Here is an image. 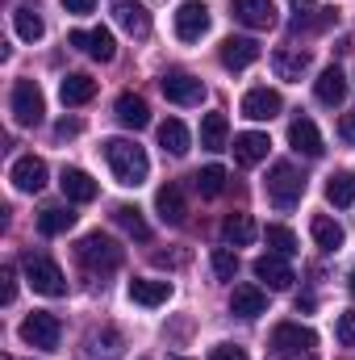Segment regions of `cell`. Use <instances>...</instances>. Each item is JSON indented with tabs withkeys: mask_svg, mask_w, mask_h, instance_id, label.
<instances>
[{
	"mask_svg": "<svg viewBox=\"0 0 355 360\" xmlns=\"http://www.w3.org/2000/svg\"><path fill=\"white\" fill-rule=\"evenodd\" d=\"M100 151H105V160H109V168H113L117 184L138 188L142 180L151 176V160H147V151H142L138 143H130V139H105Z\"/></svg>",
	"mask_w": 355,
	"mask_h": 360,
	"instance_id": "cell-1",
	"label": "cell"
},
{
	"mask_svg": "<svg viewBox=\"0 0 355 360\" xmlns=\"http://www.w3.org/2000/svg\"><path fill=\"white\" fill-rule=\"evenodd\" d=\"M21 269H25V281L34 285V293H42V297H63V293H67V276H63V269H59L51 256L29 252V256L21 260Z\"/></svg>",
	"mask_w": 355,
	"mask_h": 360,
	"instance_id": "cell-2",
	"label": "cell"
},
{
	"mask_svg": "<svg viewBox=\"0 0 355 360\" xmlns=\"http://www.w3.org/2000/svg\"><path fill=\"white\" fill-rule=\"evenodd\" d=\"M301 193H305V176H301L288 160L272 164V172H267V201H272L276 210H293V205L301 201Z\"/></svg>",
	"mask_w": 355,
	"mask_h": 360,
	"instance_id": "cell-3",
	"label": "cell"
},
{
	"mask_svg": "<svg viewBox=\"0 0 355 360\" xmlns=\"http://www.w3.org/2000/svg\"><path fill=\"white\" fill-rule=\"evenodd\" d=\"M76 256H80V264L92 272H113L121 269V248L109 239V235H100V231H92L80 239V248H76Z\"/></svg>",
	"mask_w": 355,
	"mask_h": 360,
	"instance_id": "cell-4",
	"label": "cell"
},
{
	"mask_svg": "<svg viewBox=\"0 0 355 360\" xmlns=\"http://www.w3.org/2000/svg\"><path fill=\"white\" fill-rule=\"evenodd\" d=\"M46 113V96L34 80H17L13 84V122L17 126H38Z\"/></svg>",
	"mask_w": 355,
	"mask_h": 360,
	"instance_id": "cell-5",
	"label": "cell"
},
{
	"mask_svg": "<svg viewBox=\"0 0 355 360\" xmlns=\"http://www.w3.org/2000/svg\"><path fill=\"white\" fill-rule=\"evenodd\" d=\"M59 335H63V327H59V319L46 314V310H34V314L21 323V340H25L29 348L55 352V348H59Z\"/></svg>",
	"mask_w": 355,
	"mask_h": 360,
	"instance_id": "cell-6",
	"label": "cell"
},
{
	"mask_svg": "<svg viewBox=\"0 0 355 360\" xmlns=\"http://www.w3.org/2000/svg\"><path fill=\"white\" fill-rule=\"evenodd\" d=\"M205 34H209V4L184 0L176 8V38L180 42H201Z\"/></svg>",
	"mask_w": 355,
	"mask_h": 360,
	"instance_id": "cell-7",
	"label": "cell"
},
{
	"mask_svg": "<svg viewBox=\"0 0 355 360\" xmlns=\"http://www.w3.org/2000/svg\"><path fill=\"white\" fill-rule=\"evenodd\" d=\"M159 89H163V96H168L172 105H201V101H205V84H201L196 76H188V72H168V76L159 80Z\"/></svg>",
	"mask_w": 355,
	"mask_h": 360,
	"instance_id": "cell-8",
	"label": "cell"
},
{
	"mask_svg": "<svg viewBox=\"0 0 355 360\" xmlns=\"http://www.w3.org/2000/svg\"><path fill=\"white\" fill-rule=\"evenodd\" d=\"M109 4H113L117 25H121L130 38H147V34H151V13H147L142 0H109Z\"/></svg>",
	"mask_w": 355,
	"mask_h": 360,
	"instance_id": "cell-9",
	"label": "cell"
},
{
	"mask_svg": "<svg viewBox=\"0 0 355 360\" xmlns=\"http://www.w3.org/2000/svg\"><path fill=\"white\" fill-rule=\"evenodd\" d=\"M217 59H222L226 72H247L260 59V42L255 38H226L222 51H217Z\"/></svg>",
	"mask_w": 355,
	"mask_h": 360,
	"instance_id": "cell-10",
	"label": "cell"
},
{
	"mask_svg": "<svg viewBox=\"0 0 355 360\" xmlns=\"http://www.w3.org/2000/svg\"><path fill=\"white\" fill-rule=\"evenodd\" d=\"M272 348L276 352H314L318 348V335L309 327H301V323H280L272 331Z\"/></svg>",
	"mask_w": 355,
	"mask_h": 360,
	"instance_id": "cell-11",
	"label": "cell"
},
{
	"mask_svg": "<svg viewBox=\"0 0 355 360\" xmlns=\"http://www.w3.org/2000/svg\"><path fill=\"white\" fill-rule=\"evenodd\" d=\"M309 63H314V55L301 51V46H280V51H272V72H276L280 80H301V76L309 72Z\"/></svg>",
	"mask_w": 355,
	"mask_h": 360,
	"instance_id": "cell-12",
	"label": "cell"
},
{
	"mask_svg": "<svg viewBox=\"0 0 355 360\" xmlns=\"http://www.w3.org/2000/svg\"><path fill=\"white\" fill-rule=\"evenodd\" d=\"M230 13H234V21H243L247 30H272V25H276V4H272V0H234Z\"/></svg>",
	"mask_w": 355,
	"mask_h": 360,
	"instance_id": "cell-13",
	"label": "cell"
},
{
	"mask_svg": "<svg viewBox=\"0 0 355 360\" xmlns=\"http://www.w3.org/2000/svg\"><path fill=\"white\" fill-rule=\"evenodd\" d=\"M243 117H251V122H272L280 109H284V101H280V92L276 89H251L243 96Z\"/></svg>",
	"mask_w": 355,
	"mask_h": 360,
	"instance_id": "cell-14",
	"label": "cell"
},
{
	"mask_svg": "<svg viewBox=\"0 0 355 360\" xmlns=\"http://www.w3.org/2000/svg\"><path fill=\"white\" fill-rule=\"evenodd\" d=\"M8 180H13V188H17V193H38V188L46 184V164H42L38 155H21V160L13 164Z\"/></svg>",
	"mask_w": 355,
	"mask_h": 360,
	"instance_id": "cell-15",
	"label": "cell"
},
{
	"mask_svg": "<svg viewBox=\"0 0 355 360\" xmlns=\"http://www.w3.org/2000/svg\"><path fill=\"white\" fill-rule=\"evenodd\" d=\"M72 46L88 51L92 59H100V63H109V59L117 55V46H113V34H109L105 25H96V30H76V34H72Z\"/></svg>",
	"mask_w": 355,
	"mask_h": 360,
	"instance_id": "cell-16",
	"label": "cell"
},
{
	"mask_svg": "<svg viewBox=\"0 0 355 360\" xmlns=\"http://www.w3.org/2000/svg\"><path fill=\"white\" fill-rule=\"evenodd\" d=\"M267 134L260 130H247V134H234V164L239 168H255V164H264L267 160Z\"/></svg>",
	"mask_w": 355,
	"mask_h": 360,
	"instance_id": "cell-17",
	"label": "cell"
},
{
	"mask_svg": "<svg viewBox=\"0 0 355 360\" xmlns=\"http://www.w3.org/2000/svg\"><path fill=\"white\" fill-rule=\"evenodd\" d=\"M59 188H63V197L67 201H76V205H84V201H96V193H100V184L84 172V168H63V176H59Z\"/></svg>",
	"mask_w": 355,
	"mask_h": 360,
	"instance_id": "cell-18",
	"label": "cell"
},
{
	"mask_svg": "<svg viewBox=\"0 0 355 360\" xmlns=\"http://www.w3.org/2000/svg\"><path fill=\"white\" fill-rule=\"evenodd\" d=\"M255 276L264 281L267 289H276V293H280V289H288V285L297 281L293 269H288V260H284V256H276V252H267V256L255 260Z\"/></svg>",
	"mask_w": 355,
	"mask_h": 360,
	"instance_id": "cell-19",
	"label": "cell"
},
{
	"mask_svg": "<svg viewBox=\"0 0 355 360\" xmlns=\"http://www.w3.org/2000/svg\"><path fill=\"white\" fill-rule=\"evenodd\" d=\"M267 310V293L260 285H234V293H230V314H239V319H260Z\"/></svg>",
	"mask_w": 355,
	"mask_h": 360,
	"instance_id": "cell-20",
	"label": "cell"
},
{
	"mask_svg": "<svg viewBox=\"0 0 355 360\" xmlns=\"http://www.w3.org/2000/svg\"><path fill=\"white\" fill-rule=\"evenodd\" d=\"M309 235H314V243H318L322 252H339V248L347 243V231H343L330 214H314V218H309Z\"/></svg>",
	"mask_w": 355,
	"mask_h": 360,
	"instance_id": "cell-21",
	"label": "cell"
},
{
	"mask_svg": "<svg viewBox=\"0 0 355 360\" xmlns=\"http://www.w3.org/2000/svg\"><path fill=\"white\" fill-rule=\"evenodd\" d=\"M288 143L301 151V155H309V160H318L326 147H322V134H318V126L309 122V117H297L293 126H288Z\"/></svg>",
	"mask_w": 355,
	"mask_h": 360,
	"instance_id": "cell-22",
	"label": "cell"
},
{
	"mask_svg": "<svg viewBox=\"0 0 355 360\" xmlns=\"http://www.w3.org/2000/svg\"><path fill=\"white\" fill-rule=\"evenodd\" d=\"M130 297L138 306H163L172 297V281H155V276H134L130 281Z\"/></svg>",
	"mask_w": 355,
	"mask_h": 360,
	"instance_id": "cell-23",
	"label": "cell"
},
{
	"mask_svg": "<svg viewBox=\"0 0 355 360\" xmlns=\"http://www.w3.org/2000/svg\"><path fill=\"white\" fill-rule=\"evenodd\" d=\"M155 210H159V218H163L168 226H180V222L188 218V205H184L180 184H163V188L155 193Z\"/></svg>",
	"mask_w": 355,
	"mask_h": 360,
	"instance_id": "cell-24",
	"label": "cell"
},
{
	"mask_svg": "<svg viewBox=\"0 0 355 360\" xmlns=\"http://www.w3.org/2000/svg\"><path fill=\"white\" fill-rule=\"evenodd\" d=\"M314 96H318L322 105H343V101H347V76H343L339 68H326V72L314 80Z\"/></svg>",
	"mask_w": 355,
	"mask_h": 360,
	"instance_id": "cell-25",
	"label": "cell"
},
{
	"mask_svg": "<svg viewBox=\"0 0 355 360\" xmlns=\"http://www.w3.org/2000/svg\"><path fill=\"white\" fill-rule=\"evenodd\" d=\"M113 109H117V122H121V126H130V130H142V126L151 122L147 101H142V96H134V92H121Z\"/></svg>",
	"mask_w": 355,
	"mask_h": 360,
	"instance_id": "cell-26",
	"label": "cell"
},
{
	"mask_svg": "<svg viewBox=\"0 0 355 360\" xmlns=\"http://www.w3.org/2000/svg\"><path fill=\"white\" fill-rule=\"evenodd\" d=\"M159 147H163L168 155H188L192 134H188V126H184L180 117H168V122L159 126Z\"/></svg>",
	"mask_w": 355,
	"mask_h": 360,
	"instance_id": "cell-27",
	"label": "cell"
},
{
	"mask_svg": "<svg viewBox=\"0 0 355 360\" xmlns=\"http://www.w3.org/2000/svg\"><path fill=\"white\" fill-rule=\"evenodd\" d=\"M230 143V122H226V113H205V122H201V147L205 151H222Z\"/></svg>",
	"mask_w": 355,
	"mask_h": 360,
	"instance_id": "cell-28",
	"label": "cell"
},
{
	"mask_svg": "<svg viewBox=\"0 0 355 360\" xmlns=\"http://www.w3.org/2000/svg\"><path fill=\"white\" fill-rule=\"evenodd\" d=\"M72 226H76V210L72 205H46L38 214V231L42 235H67Z\"/></svg>",
	"mask_w": 355,
	"mask_h": 360,
	"instance_id": "cell-29",
	"label": "cell"
},
{
	"mask_svg": "<svg viewBox=\"0 0 355 360\" xmlns=\"http://www.w3.org/2000/svg\"><path fill=\"white\" fill-rule=\"evenodd\" d=\"M255 235H260V231H255L251 214H230V218L222 222V239H226L230 248H247V243H251Z\"/></svg>",
	"mask_w": 355,
	"mask_h": 360,
	"instance_id": "cell-30",
	"label": "cell"
},
{
	"mask_svg": "<svg viewBox=\"0 0 355 360\" xmlns=\"http://www.w3.org/2000/svg\"><path fill=\"white\" fill-rule=\"evenodd\" d=\"M59 96H63V105H88L92 96H96V80L88 76H63V84H59Z\"/></svg>",
	"mask_w": 355,
	"mask_h": 360,
	"instance_id": "cell-31",
	"label": "cell"
},
{
	"mask_svg": "<svg viewBox=\"0 0 355 360\" xmlns=\"http://www.w3.org/2000/svg\"><path fill=\"white\" fill-rule=\"evenodd\" d=\"M326 201L330 205H339V210H347V205H355V172H335V176L326 180Z\"/></svg>",
	"mask_w": 355,
	"mask_h": 360,
	"instance_id": "cell-32",
	"label": "cell"
},
{
	"mask_svg": "<svg viewBox=\"0 0 355 360\" xmlns=\"http://www.w3.org/2000/svg\"><path fill=\"white\" fill-rule=\"evenodd\" d=\"M13 30H17V38H21V42H38V38L46 34V25H42L38 8H29V4H21V8L13 13Z\"/></svg>",
	"mask_w": 355,
	"mask_h": 360,
	"instance_id": "cell-33",
	"label": "cell"
},
{
	"mask_svg": "<svg viewBox=\"0 0 355 360\" xmlns=\"http://www.w3.org/2000/svg\"><path fill=\"white\" fill-rule=\"evenodd\" d=\"M113 218H117V226H121L126 235H134L138 243H147V239H151V226H147V218H142V210H138V205H117V210H113Z\"/></svg>",
	"mask_w": 355,
	"mask_h": 360,
	"instance_id": "cell-34",
	"label": "cell"
},
{
	"mask_svg": "<svg viewBox=\"0 0 355 360\" xmlns=\"http://www.w3.org/2000/svg\"><path fill=\"white\" fill-rule=\"evenodd\" d=\"M264 243H267V252H276V256H284V260L297 256V235H293L288 226H267Z\"/></svg>",
	"mask_w": 355,
	"mask_h": 360,
	"instance_id": "cell-35",
	"label": "cell"
},
{
	"mask_svg": "<svg viewBox=\"0 0 355 360\" xmlns=\"http://www.w3.org/2000/svg\"><path fill=\"white\" fill-rule=\"evenodd\" d=\"M192 180H196L201 197H217V193L226 188V168H222V164H209V168H201Z\"/></svg>",
	"mask_w": 355,
	"mask_h": 360,
	"instance_id": "cell-36",
	"label": "cell"
},
{
	"mask_svg": "<svg viewBox=\"0 0 355 360\" xmlns=\"http://www.w3.org/2000/svg\"><path fill=\"white\" fill-rule=\"evenodd\" d=\"M88 352L96 360H113L117 352H121V335L117 331H105V335H92L88 340Z\"/></svg>",
	"mask_w": 355,
	"mask_h": 360,
	"instance_id": "cell-37",
	"label": "cell"
},
{
	"mask_svg": "<svg viewBox=\"0 0 355 360\" xmlns=\"http://www.w3.org/2000/svg\"><path fill=\"white\" fill-rule=\"evenodd\" d=\"M234 272H239V256L230 248H217L213 252V276L217 281H234Z\"/></svg>",
	"mask_w": 355,
	"mask_h": 360,
	"instance_id": "cell-38",
	"label": "cell"
},
{
	"mask_svg": "<svg viewBox=\"0 0 355 360\" xmlns=\"http://www.w3.org/2000/svg\"><path fill=\"white\" fill-rule=\"evenodd\" d=\"M335 335H339V344H343V348H355V310H347V314L339 319Z\"/></svg>",
	"mask_w": 355,
	"mask_h": 360,
	"instance_id": "cell-39",
	"label": "cell"
},
{
	"mask_svg": "<svg viewBox=\"0 0 355 360\" xmlns=\"http://www.w3.org/2000/svg\"><path fill=\"white\" fill-rule=\"evenodd\" d=\"M0 281H4V289H0V302L8 306V302L17 297V272H13V269H4V272H0Z\"/></svg>",
	"mask_w": 355,
	"mask_h": 360,
	"instance_id": "cell-40",
	"label": "cell"
},
{
	"mask_svg": "<svg viewBox=\"0 0 355 360\" xmlns=\"http://www.w3.org/2000/svg\"><path fill=\"white\" fill-rule=\"evenodd\" d=\"M80 130H84V122H80V117H63V122L55 126V134H59V139H76Z\"/></svg>",
	"mask_w": 355,
	"mask_h": 360,
	"instance_id": "cell-41",
	"label": "cell"
},
{
	"mask_svg": "<svg viewBox=\"0 0 355 360\" xmlns=\"http://www.w3.org/2000/svg\"><path fill=\"white\" fill-rule=\"evenodd\" d=\"M209 360H247V352H243V348H234V344H217Z\"/></svg>",
	"mask_w": 355,
	"mask_h": 360,
	"instance_id": "cell-42",
	"label": "cell"
},
{
	"mask_svg": "<svg viewBox=\"0 0 355 360\" xmlns=\"http://www.w3.org/2000/svg\"><path fill=\"white\" fill-rule=\"evenodd\" d=\"M288 8L297 13V21H305L309 13H318V0H288Z\"/></svg>",
	"mask_w": 355,
	"mask_h": 360,
	"instance_id": "cell-43",
	"label": "cell"
},
{
	"mask_svg": "<svg viewBox=\"0 0 355 360\" xmlns=\"http://www.w3.org/2000/svg\"><path fill=\"white\" fill-rule=\"evenodd\" d=\"M63 8H67V13H76V17H84V13L96 8V0H63Z\"/></svg>",
	"mask_w": 355,
	"mask_h": 360,
	"instance_id": "cell-44",
	"label": "cell"
},
{
	"mask_svg": "<svg viewBox=\"0 0 355 360\" xmlns=\"http://www.w3.org/2000/svg\"><path fill=\"white\" fill-rule=\"evenodd\" d=\"M339 134H343V139L355 147V113H343V122H339Z\"/></svg>",
	"mask_w": 355,
	"mask_h": 360,
	"instance_id": "cell-45",
	"label": "cell"
},
{
	"mask_svg": "<svg viewBox=\"0 0 355 360\" xmlns=\"http://www.w3.org/2000/svg\"><path fill=\"white\" fill-rule=\"evenodd\" d=\"M284 360H314L309 352H284Z\"/></svg>",
	"mask_w": 355,
	"mask_h": 360,
	"instance_id": "cell-46",
	"label": "cell"
},
{
	"mask_svg": "<svg viewBox=\"0 0 355 360\" xmlns=\"http://www.w3.org/2000/svg\"><path fill=\"white\" fill-rule=\"evenodd\" d=\"M351 297H355V272H351Z\"/></svg>",
	"mask_w": 355,
	"mask_h": 360,
	"instance_id": "cell-47",
	"label": "cell"
},
{
	"mask_svg": "<svg viewBox=\"0 0 355 360\" xmlns=\"http://www.w3.org/2000/svg\"><path fill=\"white\" fill-rule=\"evenodd\" d=\"M176 360H188V356H176Z\"/></svg>",
	"mask_w": 355,
	"mask_h": 360,
	"instance_id": "cell-48",
	"label": "cell"
}]
</instances>
